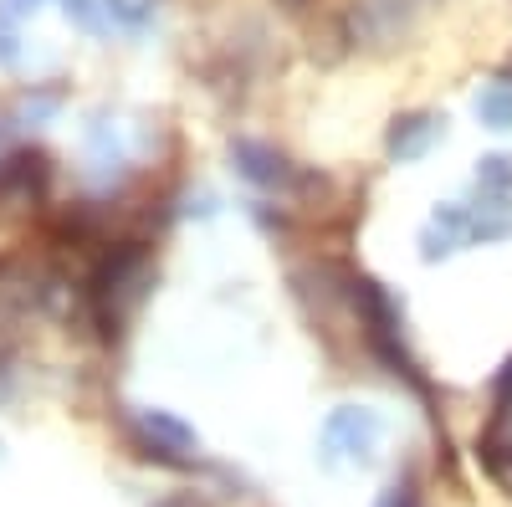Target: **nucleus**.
Here are the masks:
<instances>
[{
    "label": "nucleus",
    "instance_id": "f03ea898",
    "mask_svg": "<svg viewBox=\"0 0 512 507\" xmlns=\"http://www.w3.org/2000/svg\"><path fill=\"white\" fill-rule=\"evenodd\" d=\"M379 441V415L374 410H359V405H344L323 420V451L328 456H369Z\"/></svg>",
    "mask_w": 512,
    "mask_h": 507
},
{
    "label": "nucleus",
    "instance_id": "1a4fd4ad",
    "mask_svg": "<svg viewBox=\"0 0 512 507\" xmlns=\"http://www.w3.org/2000/svg\"><path fill=\"white\" fill-rule=\"evenodd\" d=\"M477 180H482V185H492V190H512V169H507V159H502V154H492V159H482Z\"/></svg>",
    "mask_w": 512,
    "mask_h": 507
},
{
    "label": "nucleus",
    "instance_id": "7ed1b4c3",
    "mask_svg": "<svg viewBox=\"0 0 512 507\" xmlns=\"http://www.w3.org/2000/svg\"><path fill=\"white\" fill-rule=\"evenodd\" d=\"M134 426L144 436V456H154V461H185V451H195V431L180 426V420L164 415V410L134 415Z\"/></svg>",
    "mask_w": 512,
    "mask_h": 507
},
{
    "label": "nucleus",
    "instance_id": "6e6552de",
    "mask_svg": "<svg viewBox=\"0 0 512 507\" xmlns=\"http://www.w3.org/2000/svg\"><path fill=\"white\" fill-rule=\"evenodd\" d=\"M108 11L123 21V26H144L154 16V0H108Z\"/></svg>",
    "mask_w": 512,
    "mask_h": 507
},
{
    "label": "nucleus",
    "instance_id": "f8f14e48",
    "mask_svg": "<svg viewBox=\"0 0 512 507\" xmlns=\"http://www.w3.org/2000/svg\"><path fill=\"white\" fill-rule=\"evenodd\" d=\"M159 507H195L190 497H169V502H159Z\"/></svg>",
    "mask_w": 512,
    "mask_h": 507
},
{
    "label": "nucleus",
    "instance_id": "9d476101",
    "mask_svg": "<svg viewBox=\"0 0 512 507\" xmlns=\"http://www.w3.org/2000/svg\"><path fill=\"white\" fill-rule=\"evenodd\" d=\"M67 6V16H77V26L82 31H98V11H93V0H62Z\"/></svg>",
    "mask_w": 512,
    "mask_h": 507
},
{
    "label": "nucleus",
    "instance_id": "f257e3e1",
    "mask_svg": "<svg viewBox=\"0 0 512 507\" xmlns=\"http://www.w3.org/2000/svg\"><path fill=\"white\" fill-rule=\"evenodd\" d=\"M149 282V246L144 241H123L108 251V262L98 267L88 298H93V313H98V328L113 338L118 323H123V308L139 303V292Z\"/></svg>",
    "mask_w": 512,
    "mask_h": 507
},
{
    "label": "nucleus",
    "instance_id": "423d86ee",
    "mask_svg": "<svg viewBox=\"0 0 512 507\" xmlns=\"http://www.w3.org/2000/svg\"><path fill=\"white\" fill-rule=\"evenodd\" d=\"M477 113L487 129H512V82H492L477 98Z\"/></svg>",
    "mask_w": 512,
    "mask_h": 507
},
{
    "label": "nucleus",
    "instance_id": "20e7f679",
    "mask_svg": "<svg viewBox=\"0 0 512 507\" xmlns=\"http://www.w3.org/2000/svg\"><path fill=\"white\" fill-rule=\"evenodd\" d=\"M236 169L251 185H262V190H277L287 180V159L272 154L267 144H236Z\"/></svg>",
    "mask_w": 512,
    "mask_h": 507
},
{
    "label": "nucleus",
    "instance_id": "39448f33",
    "mask_svg": "<svg viewBox=\"0 0 512 507\" xmlns=\"http://www.w3.org/2000/svg\"><path fill=\"white\" fill-rule=\"evenodd\" d=\"M431 144H436V118H405V123H395V134H390V149L400 159H420Z\"/></svg>",
    "mask_w": 512,
    "mask_h": 507
},
{
    "label": "nucleus",
    "instance_id": "0eeeda50",
    "mask_svg": "<svg viewBox=\"0 0 512 507\" xmlns=\"http://www.w3.org/2000/svg\"><path fill=\"white\" fill-rule=\"evenodd\" d=\"M482 461H487V472L512 492V441H482Z\"/></svg>",
    "mask_w": 512,
    "mask_h": 507
},
{
    "label": "nucleus",
    "instance_id": "9b49d317",
    "mask_svg": "<svg viewBox=\"0 0 512 507\" xmlns=\"http://www.w3.org/2000/svg\"><path fill=\"white\" fill-rule=\"evenodd\" d=\"M497 395H502V400H512V364L497 374Z\"/></svg>",
    "mask_w": 512,
    "mask_h": 507
}]
</instances>
